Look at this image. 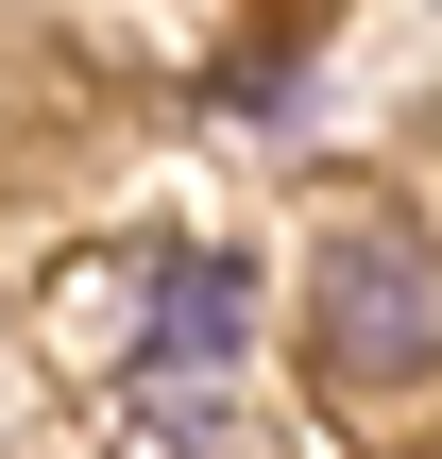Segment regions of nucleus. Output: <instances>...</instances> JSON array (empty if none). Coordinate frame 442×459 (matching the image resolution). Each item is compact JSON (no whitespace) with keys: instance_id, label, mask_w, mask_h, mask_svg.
Wrapping results in <instances>:
<instances>
[{"instance_id":"f03ea898","label":"nucleus","mask_w":442,"mask_h":459,"mask_svg":"<svg viewBox=\"0 0 442 459\" xmlns=\"http://www.w3.org/2000/svg\"><path fill=\"white\" fill-rule=\"evenodd\" d=\"M238 324H256V290H238V255H204V238H170L153 255V341H136V375H221L238 358Z\"/></svg>"},{"instance_id":"f257e3e1","label":"nucleus","mask_w":442,"mask_h":459,"mask_svg":"<svg viewBox=\"0 0 442 459\" xmlns=\"http://www.w3.org/2000/svg\"><path fill=\"white\" fill-rule=\"evenodd\" d=\"M307 341H324L341 392H409V375H442V238H409V221H341L324 273H307Z\"/></svg>"}]
</instances>
